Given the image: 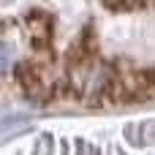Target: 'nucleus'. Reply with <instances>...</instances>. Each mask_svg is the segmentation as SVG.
Masks as SVG:
<instances>
[{
  "instance_id": "nucleus-1",
  "label": "nucleus",
  "mask_w": 155,
  "mask_h": 155,
  "mask_svg": "<svg viewBox=\"0 0 155 155\" xmlns=\"http://www.w3.org/2000/svg\"><path fill=\"white\" fill-rule=\"evenodd\" d=\"M65 90L87 104H101L114 98L117 93V68L101 60L95 52H79L68 60L65 68Z\"/></svg>"
},
{
  "instance_id": "nucleus-2",
  "label": "nucleus",
  "mask_w": 155,
  "mask_h": 155,
  "mask_svg": "<svg viewBox=\"0 0 155 155\" xmlns=\"http://www.w3.org/2000/svg\"><path fill=\"white\" fill-rule=\"evenodd\" d=\"M52 35H54L52 16L44 14V11H30L27 14V38H30L33 49L35 52H46L49 44H52Z\"/></svg>"
},
{
  "instance_id": "nucleus-3",
  "label": "nucleus",
  "mask_w": 155,
  "mask_h": 155,
  "mask_svg": "<svg viewBox=\"0 0 155 155\" xmlns=\"http://www.w3.org/2000/svg\"><path fill=\"white\" fill-rule=\"evenodd\" d=\"M11 65H14L11 49H8V44H5V41H0V76H3V74H8V71H11Z\"/></svg>"
}]
</instances>
